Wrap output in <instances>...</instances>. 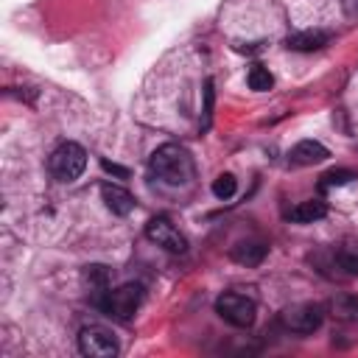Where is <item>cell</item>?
Returning <instances> with one entry per match:
<instances>
[{
  "instance_id": "cell-10",
  "label": "cell",
  "mask_w": 358,
  "mask_h": 358,
  "mask_svg": "<svg viewBox=\"0 0 358 358\" xmlns=\"http://www.w3.org/2000/svg\"><path fill=\"white\" fill-rule=\"evenodd\" d=\"M327 42H330V34H324V31H296L285 39V48L299 50V53H313V50L324 48Z\"/></svg>"
},
{
  "instance_id": "cell-1",
  "label": "cell",
  "mask_w": 358,
  "mask_h": 358,
  "mask_svg": "<svg viewBox=\"0 0 358 358\" xmlns=\"http://www.w3.org/2000/svg\"><path fill=\"white\" fill-rule=\"evenodd\" d=\"M148 173L168 187H185L196 179V162L182 143H165L151 154Z\"/></svg>"
},
{
  "instance_id": "cell-4",
  "label": "cell",
  "mask_w": 358,
  "mask_h": 358,
  "mask_svg": "<svg viewBox=\"0 0 358 358\" xmlns=\"http://www.w3.org/2000/svg\"><path fill=\"white\" fill-rule=\"evenodd\" d=\"M215 313L232 324V327H249L257 316V305L255 299H249L246 294H235V291H227L215 299Z\"/></svg>"
},
{
  "instance_id": "cell-19",
  "label": "cell",
  "mask_w": 358,
  "mask_h": 358,
  "mask_svg": "<svg viewBox=\"0 0 358 358\" xmlns=\"http://www.w3.org/2000/svg\"><path fill=\"white\" fill-rule=\"evenodd\" d=\"M101 165H103V171H109V173H117V176H129V171H126V168H117V165H112L109 159H101Z\"/></svg>"
},
{
  "instance_id": "cell-11",
  "label": "cell",
  "mask_w": 358,
  "mask_h": 358,
  "mask_svg": "<svg viewBox=\"0 0 358 358\" xmlns=\"http://www.w3.org/2000/svg\"><path fill=\"white\" fill-rule=\"evenodd\" d=\"M266 252H268V246L260 243V241H241V243L232 246L229 257L235 263H241V266H260L263 257H266Z\"/></svg>"
},
{
  "instance_id": "cell-14",
  "label": "cell",
  "mask_w": 358,
  "mask_h": 358,
  "mask_svg": "<svg viewBox=\"0 0 358 358\" xmlns=\"http://www.w3.org/2000/svg\"><path fill=\"white\" fill-rule=\"evenodd\" d=\"M246 81H249V87H252L255 92H266V90L274 87V76H271L266 67H260V64H255V67L249 70Z\"/></svg>"
},
{
  "instance_id": "cell-17",
  "label": "cell",
  "mask_w": 358,
  "mask_h": 358,
  "mask_svg": "<svg viewBox=\"0 0 358 358\" xmlns=\"http://www.w3.org/2000/svg\"><path fill=\"white\" fill-rule=\"evenodd\" d=\"M235 190H238V182H235L232 173H221V176H215V182H213V196H215V199L227 201V199L235 196Z\"/></svg>"
},
{
  "instance_id": "cell-13",
  "label": "cell",
  "mask_w": 358,
  "mask_h": 358,
  "mask_svg": "<svg viewBox=\"0 0 358 358\" xmlns=\"http://www.w3.org/2000/svg\"><path fill=\"white\" fill-rule=\"evenodd\" d=\"M327 310L338 322H358V294H336L327 302Z\"/></svg>"
},
{
  "instance_id": "cell-18",
  "label": "cell",
  "mask_w": 358,
  "mask_h": 358,
  "mask_svg": "<svg viewBox=\"0 0 358 358\" xmlns=\"http://www.w3.org/2000/svg\"><path fill=\"white\" fill-rule=\"evenodd\" d=\"M341 8L350 20H358V0H341Z\"/></svg>"
},
{
  "instance_id": "cell-16",
  "label": "cell",
  "mask_w": 358,
  "mask_h": 358,
  "mask_svg": "<svg viewBox=\"0 0 358 358\" xmlns=\"http://www.w3.org/2000/svg\"><path fill=\"white\" fill-rule=\"evenodd\" d=\"M333 263L341 268V274H347V277H358V252H352V249H341V252L333 255Z\"/></svg>"
},
{
  "instance_id": "cell-9",
  "label": "cell",
  "mask_w": 358,
  "mask_h": 358,
  "mask_svg": "<svg viewBox=\"0 0 358 358\" xmlns=\"http://www.w3.org/2000/svg\"><path fill=\"white\" fill-rule=\"evenodd\" d=\"M291 162L294 165H316V162H324L327 157H330V151L322 145V143H316V140H299L294 148H291Z\"/></svg>"
},
{
  "instance_id": "cell-6",
  "label": "cell",
  "mask_w": 358,
  "mask_h": 358,
  "mask_svg": "<svg viewBox=\"0 0 358 358\" xmlns=\"http://www.w3.org/2000/svg\"><path fill=\"white\" fill-rule=\"evenodd\" d=\"M78 352L87 358H115L120 352V344L112 336V330L101 324H90L78 333Z\"/></svg>"
},
{
  "instance_id": "cell-3",
  "label": "cell",
  "mask_w": 358,
  "mask_h": 358,
  "mask_svg": "<svg viewBox=\"0 0 358 358\" xmlns=\"http://www.w3.org/2000/svg\"><path fill=\"white\" fill-rule=\"evenodd\" d=\"M140 305H143V285L140 282H126V285L103 291V296H98V308L103 313L120 319V322H129Z\"/></svg>"
},
{
  "instance_id": "cell-2",
  "label": "cell",
  "mask_w": 358,
  "mask_h": 358,
  "mask_svg": "<svg viewBox=\"0 0 358 358\" xmlns=\"http://www.w3.org/2000/svg\"><path fill=\"white\" fill-rule=\"evenodd\" d=\"M84 168H87V151L73 140L59 143L48 157V171L59 182H76L84 173Z\"/></svg>"
},
{
  "instance_id": "cell-12",
  "label": "cell",
  "mask_w": 358,
  "mask_h": 358,
  "mask_svg": "<svg viewBox=\"0 0 358 358\" xmlns=\"http://www.w3.org/2000/svg\"><path fill=\"white\" fill-rule=\"evenodd\" d=\"M285 215H288V221H296V224H313L327 215V204L319 199H308V201H299L296 207H291Z\"/></svg>"
},
{
  "instance_id": "cell-8",
  "label": "cell",
  "mask_w": 358,
  "mask_h": 358,
  "mask_svg": "<svg viewBox=\"0 0 358 358\" xmlns=\"http://www.w3.org/2000/svg\"><path fill=\"white\" fill-rule=\"evenodd\" d=\"M101 199H103V204H106L115 215H129V213L134 210V196H131L126 187H120V185L103 182V185H101Z\"/></svg>"
},
{
  "instance_id": "cell-15",
  "label": "cell",
  "mask_w": 358,
  "mask_h": 358,
  "mask_svg": "<svg viewBox=\"0 0 358 358\" xmlns=\"http://www.w3.org/2000/svg\"><path fill=\"white\" fill-rule=\"evenodd\" d=\"M352 179H358L355 171H350V168H333V171H327V173L322 176L319 187H322V190H327V187H341V185H347V182H352Z\"/></svg>"
},
{
  "instance_id": "cell-5",
  "label": "cell",
  "mask_w": 358,
  "mask_h": 358,
  "mask_svg": "<svg viewBox=\"0 0 358 358\" xmlns=\"http://www.w3.org/2000/svg\"><path fill=\"white\" fill-rule=\"evenodd\" d=\"M324 322V308L316 302H296L280 310V324L291 333H313Z\"/></svg>"
},
{
  "instance_id": "cell-7",
  "label": "cell",
  "mask_w": 358,
  "mask_h": 358,
  "mask_svg": "<svg viewBox=\"0 0 358 358\" xmlns=\"http://www.w3.org/2000/svg\"><path fill=\"white\" fill-rule=\"evenodd\" d=\"M145 238H148L151 243H157V246L173 252V255H182V252L187 249V238H185L165 215H154V218L145 224Z\"/></svg>"
}]
</instances>
